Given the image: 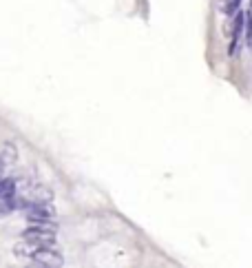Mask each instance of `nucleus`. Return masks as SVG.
Returning a JSON list of instances; mask_svg holds the SVG:
<instances>
[{
	"mask_svg": "<svg viewBox=\"0 0 252 268\" xmlns=\"http://www.w3.org/2000/svg\"><path fill=\"white\" fill-rule=\"evenodd\" d=\"M49 215H51V213H49L47 206H40V204H29L27 206V217L33 219V222H47Z\"/></svg>",
	"mask_w": 252,
	"mask_h": 268,
	"instance_id": "obj_4",
	"label": "nucleus"
},
{
	"mask_svg": "<svg viewBox=\"0 0 252 268\" xmlns=\"http://www.w3.org/2000/svg\"><path fill=\"white\" fill-rule=\"evenodd\" d=\"M31 261L35 266H47V268L49 266H62V255L51 251L49 246H42L31 255Z\"/></svg>",
	"mask_w": 252,
	"mask_h": 268,
	"instance_id": "obj_1",
	"label": "nucleus"
},
{
	"mask_svg": "<svg viewBox=\"0 0 252 268\" xmlns=\"http://www.w3.org/2000/svg\"><path fill=\"white\" fill-rule=\"evenodd\" d=\"M51 237H53V230L47 228V226H31V228L24 230V240L31 242V244H42V246H45Z\"/></svg>",
	"mask_w": 252,
	"mask_h": 268,
	"instance_id": "obj_3",
	"label": "nucleus"
},
{
	"mask_svg": "<svg viewBox=\"0 0 252 268\" xmlns=\"http://www.w3.org/2000/svg\"><path fill=\"white\" fill-rule=\"evenodd\" d=\"M245 34V11H237L235 24H232V42H230V56L239 53V38Z\"/></svg>",
	"mask_w": 252,
	"mask_h": 268,
	"instance_id": "obj_2",
	"label": "nucleus"
}]
</instances>
